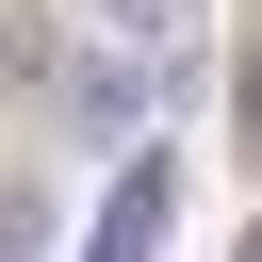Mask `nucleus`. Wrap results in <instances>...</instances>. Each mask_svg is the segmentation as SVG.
Returning <instances> with one entry per match:
<instances>
[{"label": "nucleus", "mask_w": 262, "mask_h": 262, "mask_svg": "<svg viewBox=\"0 0 262 262\" xmlns=\"http://www.w3.org/2000/svg\"><path fill=\"white\" fill-rule=\"evenodd\" d=\"M164 229H180V164H115V196H98L82 262H164Z\"/></svg>", "instance_id": "nucleus-1"}, {"label": "nucleus", "mask_w": 262, "mask_h": 262, "mask_svg": "<svg viewBox=\"0 0 262 262\" xmlns=\"http://www.w3.org/2000/svg\"><path fill=\"white\" fill-rule=\"evenodd\" d=\"M49 66H66V33H49V16H33V0H16V16H0V98H33V82H49Z\"/></svg>", "instance_id": "nucleus-2"}, {"label": "nucleus", "mask_w": 262, "mask_h": 262, "mask_svg": "<svg viewBox=\"0 0 262 262\" xmlns=\"http://www.w3.org/2000/svg\"><path fill=\"white\" fill-rule=\"evenodd\" d=\"M229 147H246V164H262V49H246V66H229Z\"/></svg>", "instance_id": "nucleus-3"}, {"label": "nucleus", "mask_w": 262, "mask_h": 262, "mask_svg": "<svg viewBox=\"0 0 262 262\" xmlns=\"http://www.w3.org/2000/svg\"><path fill=\"white\" fill-rule=\"evenodd\" d=\"M229 262H262V229H246V246H229Z\"/></svg>", "instance_id": "nucleus-4"}]
</instances>
